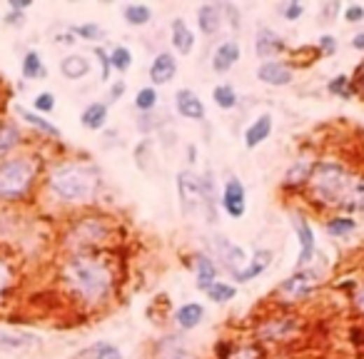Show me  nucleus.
<instances>
[{
  "mask_svg": "<svg viewBox=\"0 0 364 359\" xmlns=\"http://www.w3.org/2000/svg\"><path fill=\"white\" fill-rule=\"evenodd\" d=\"M63 292L83 309L108 304L118 287V269L105 250L68 255L57 269Z\"/></svg>",
  "mask_w": 364,
  "mask_h": 359,
  "instance_id": "1",
  "label": "nucleus"
},
{
  "mask_svg": "<svg viewBox=\"0 0 364 359\" xmlns=\"http://www.w3.org/2000/svg\"><path fill=\"white\" fill-rule=\"evenodd\" d=\"M48 192L63 205H88L100 192V175L90 162L65 160L52 165L46 177Z\"/></svg>",
  "mask_w": 364,
  "mask_h": 359,
  "instance_id": "2",
  "label": "nucleus"
},
{
  "mask_svg": "<svg viewBox=\"0 0 364 359\" xmlns=\"http://www.w3.org/2000/svg\"><path fill=\"white\" fill-rule=\"evenodd\" d=\"M352 183L354 175L342 162L322 160V162L314 165L307 190L314 202H319L322 207H344L349 190H352Z\"/></svg>",
  "mask_w": 364,
  "mask_h": 359,
  "instance_id": "3",
  "label": "nucleus"
},
{
  "mask_svg": "<svg viewBox=\"0 0 364 359\" xmlns=\"http://www.w3.org/2000/svg\"><path fill=\"white\" fill-rule=\"evenodd\" d=\"M40 162L33 155H13L0 162V202H23L38 185Z\"/></svg>",
  "mask_w": 364,
  "mask_h": 359,
  "instance_id": "4",
  "label": "nucleus"
},
{
  "mask_svg": "<svg viewBox=\"0 0 364 359\" xmlns=\"http://www.w3.org/2000/svg\"><path fill=\"white\" fill-rule=\"evenodd\" d=\"M113 239V223L110 217H92L83 215L70 223V227L63 234V247L68 255L80 252H100Z\"/></svg>",
  "mask_w": 364,
  "mask_h": 359,
  "instance_id": "5",
  "label": "nucleus"
},
{
  "mask_svg": "<svg viewBox=\"0 0 364 359\" xmlns=\"http://www.w3.org/2000/svg\"><path fill=\"white\" fill-rule=\"evenodd\" d=\"M302 322L300 317L295 314H287V312H279L272 314V317L262 319L260 325H257L255 335H257V342H287L292 337L300 332Z\"/></svg>",
  "mask_w": 364,
  "mask_h": 359,
  "instance_id": "6",
  "label": "nucleus"
},
{
  "mask_svg": "<svg viewBox=\"0 0 364 359\" xmlns=\"http://www.w3.org/2000/svg\"><path fill=\"white\" fill-rule=\"evenodd\" d=\"M317 277L319 274L314 272V269H295V272L290 274V277L282 282V285H277V290H274V295L285 297L287 302H297V300H304V297H309L314 292V285H317Z\"/></svg>",
  "mask_w": 364,
  "mask_h": 359,
  "instance_id": "7",
  "label": "nucleus"
},
{
  "mask_svg": "<svg viewBox=\"0 0 364 359\" xmlns=\"http://www.w3.org/2000/svg\"><path fill=\"white\" fill-rule=\"evenodd\" d=\"M292 227L297 232V242H300V255H297L295 269H307L312 265L314 255H317V237L309 225V220L300 212H292Z\"/></svg>",
  "mask_w": 364,
  "mask_h": 359,
  "instance_id": "8",
  "label": "nucleus"
},
{
  "mask_svg": "<svg viewBox=\"0 0 364 359\" xmlns=\"http://www.w3.org/2000/svg\"><path fill=\"white\" fill-rule=\"evenodd\" d=\"M212 255H215L212 260H217L232 277L237 272H242L247 260H250L247 252L239 245H234V242H230L227 237H212Z\"/></svg>",
  "mask_w": 364,
  "mask_h": 359,
  "instance_id": "9",
  "label": "nucleus"
},
{
  "mask_svg": "<svg viewBox=\"0 0 364 359\" xmlns=\"http://www.w3.org/2000/svg\"><path fill=\"white\" fill-rule=\"evenodd\" d=\"M220 205H222V210L227 212V217H232V220L245 217V212H247V188L242 185L239 177H227V183H225V188H222Z\"/></svg>",
  "mask_w": 364,
  "mask_h": 359,
  "instance_id": "10",
  "label": "nucleus"
},
{
  "mask_svg": "<svg viewBox=\"0 0 364 359\" xmlns=\"http://www.w3.org/2000/svg\"><path fill=\"white\" fill-rule=\"evenodd\" d=\"M257 80L272 87L290 85L292 80H295V68L290 63H285V60H265L257 68Z\"/></svg>",
  "mask_w": 364,
  "mask_h": 359,
  "instance_id": "11",
  "label": "nucleus"
},
{
  "mask_svg": "<svg viewBox=\"0 0 364 359\" xmlns=\"http://www.w3.org/2000/svg\"><path fill=\"white\" fill-rule=\"evenodd\" d=\"M287 50V43L282 35H277L272 28H260L255 38V52L260 60H272L279 52Z\"/></svg>",
  "mask_w": 364,
  "mask_h": 359,
  "instance_id": "12",
  "label": "nucleus"
},
{
  "mask_svg": "<svg viewBox=\"0 0 364 359\" xmlns=\"http://www.w3.org/2000/svg\"><path fill=\"white\" fill-rule=\"evenodd\" d=\"M175 110H177V115H182L185 120H195V122L205 120V115H207L200 95L190 90V87H182V90L175 92Z\"/></svg>",
  "mask_w": 364,
  "mask_h": 359,
  "instance_id": "13",
  "label": "nucleus"
},
{
  "mask_svg": "<svg viewBox=\"0 0 364 359\" xmlns=\"http://www.w3.org/2000/svg\"><path fill=\"white\" fill-rule=\"evenodd\" d=\"M314 162L309 155H302L292 162V167L287 170L285 180H282V188L285 190H300V188H307L309 177H312V170H314Z\"/></svg>",
  "mask_w": 364,
  "mask_h": 359,
  "instance_id": "14",
  "label": "nucleus"
},
{
  "mask_svg": "<svg viewBox=\"0 0 364 359\" xmlns=\"http://www.w3.org/2000/svg\"><path fill=\"white\" fill-rule=\"evenodd\" d=\"M237 60H239L237 40H225V43H220V45L215 48V52H212V70H215L217 75H225L237 65Z\"/></svg>",
  "mask_w": 364,
  "mask_h": 359,
  "instance_id": "15",
  "label": "nucleus"
},
{
  "mask_svg": "<svg viewBox=\"0 0 364 359\" xmlns=\"http://www.w3.org/2000/svg\"><path fill=\"white\" fill-rule=\"evenodd\" d=\"M272 257H274L272 250H257L255 255L247 260L245 269L234 274V279H237L239 285H242V282H252V279L262 277V274L270 269V265H272Z\"/></svg>",
  "mask_w": 364,
  "mask_h": 359,
  "instance_id": "16",
  "label": "nucleus"
},
{
  "mask_svg": "<svg viewBox=\"0 0 364 359\" xmlns=\"http://www.w3.org/2000/svg\"><path fill=\"white\" fill-rule=\"evenodd\" d=\"M192 267H195V287L207 292L217 282V262L210 255H202V252H200V255H195Z\"/></svg>",
  "mask_w": 364,
  "mask_h": 359,
  "instance_id": "17",
  "label": "nucleus"
},
{
  "mask_svg": "<svg viewBox=\"0 0 364 359\" xmlns=\"http://www.w3.org/2000/svg\"><path fill=\"white\" fill-rule=\"evenodd\" d=\"M177 73V60L172 52H158L150 65V80H153V85H165L175 78Z\"/></svg>",
  "mask_w": 364,
  "mask_h": 359,
  "instance_id": "18",
  "label": "nucleus"
},
{
  "mask_svg": "<svg viewBox=\"0 0 364 359\" xmlns=\"http://www.w3.org/2000/svg\"><path fill=\"white\" fill-rule=\"evenodd\" d=\"M267 352L260 342H245V344H225L217 347V359H265Z\"/></svg>",
  "mask_w": 364,
  "mask_h": 359,
  "instance_id": "19",
  "label": "nucleus"
},
{
  "mask_svg": "<svg viewBox=\"0 0 364 359\" xmlns=\"http://www.w3.org/2000/svg\"><path fill=\"white\" fill-rule=\"evenodd\" d=\"M23 145V132L15 122H8V120H0V162L8 157H13L18 148Z\"/></svg>",
  "mask_w": 364,
  "mask_h": 359,
  "instance_id": "20",
  "label": "nucleus"
},
{
  "mask_svg": "<svg viewBox=\"0 0 364 359\" xmlns=\"http://www.w3.org/2000/svg\"><path fill=\"white\" fill-rule=\"evenodd\" d=\"M270 135H272V115L265 113V115H260L257 120H252V125L245 130V148L247 150L260 148V145L265 143Z\"/></svg>",
  "mask_w": 364,
  "mask_h": 359,
  "instance_id": "21",
  "label": "nucleus"
},
{
  "mask_svg": "<svg viewBox=\"0 0 364 359\" xmlns=\"http://www.w3.org/2000/svg\"><path fill=\"white\" fill-rule=\"evenodd\" d=\"M202 319H205V307L200 302H185L175 312V325H177V330H182V332H190V330H195V327H200L202 325Z\"/></svg>",
  "mask_w": 364,
  "mask_h": 359,
  "instance_id": "22",
  "label": "nucleus"
},
{
  "mask_svg": "<svg viewBox=\"0 0 364 359\" xmlns=\"http://www.w3.org/2000/svg\"><path fill=\"white\" fill-rule=\"evenodd\" d=\"M225 17H222V8L217 3H207V6L197 8V28L202 35H215L222 28Z\"/></svg>",
  "mask_w": 364,
  "mask_h": 359,
  "instance_id": "23",
  "label": "nucleus"
},
{
  "mask_svg": "<svg viewBox=\"0 0 364 359\" xmlns=\"http://www.w3.org/2000/svg\"><path fill=\"white\" fill-rule=\"evenodd\" d=\"M172 33V48H175L180 55H190L195 50V33L190 30V25L182 20V17H175L170 25Z\"/></svg>",
  "mask_w": 364,
  "mask_h": 359,
  "instance_id": "24",
  "label": "nucleus"
},
{
  "mask_svg": "<svg viewBox=\"0 0 364 359\" xmlns=\"http://www.w3.org/2000/svg\"><path fill=\"white\" fill-rule=\"evenodd\" d=\"M108 115H110L108 103L95 100V103H90L80 113V122H83V127H88V130H103V127L108 125Z\"/></svg>",
  "mask_w": 364,
  "mask_h": 359,
  "instance_id": "25",
  "label": "nucleus"
},
{
  "mask_svg": "<svg viewBox=\"0 0 364 359\" xmlns=\"http://www.w3.org/2000/svg\"><path fill=\"white\" fill-rule=\"evenodd\" d=\"M60 73H63L68 80L85 78V75L90 73V60H88L85 55H80V52L68 55V57H63V63H60Z\"/></svg>",
  "mask_w": 364,
  "mask_h": 359,
  "instance_id": "26",
  "label": "nucleus"
},
{
  "mask_svg": "<svg viewBox=\"0 0 364 359\" xmlns=\"http://www.w3.org/2000/svg\"><path fill=\"white\" fill-rule=\"evenodd\" d=\"M158 359H192V354L182 344V339L170 335L158 342Z\"/></svg>",
  "mask_w": 364,
  "mask_h": 359,
  "instance_id": "27",
  "label": "nucleus"
},
{
  "mask_svg": "<svg viewBox=\"0 0 364 359\" xmlns=\"http://www.w3.org/2000/svg\"><path fill=\"white\" fill-rule=\"evenodd\" d=\"M20 73H23V78H28V80L46 78L48 68H46V63H43V57H40L38 50H28V52H25L23 60H20Z\"/></svg>",
  "mask_w": 364,
  "mask_h": 359,
  "instance_id": "28",
  "label": "nucleus"
},
{
  "mask_svg": "<svg viewBox=\"0 0 364 359\" xmlns=\"http://www.w3.org/2000/svg\"><path fill=\"white\" fill-rule=\"evenodd\" d=\"M122 17L132 28H143V25H148L153 20V10H150V6H143V3H127L122 8Z\"/></svg>",
  "mask_w": 364,
  "mask_h": 359,
  "instance_id": "29",
  "label": "nucleus"
},
{
  "mask_svg": "<svg viewBox=\"0 0 364 359\" xmlns=\"http://www.w3.org/2000/svg\"><path fill=\"white\" fill-rule=\"evenodd\" d=\"M78 359H125L120 347H115L113 342H95L88 349L78 354Z\"/></svg>",
  "mask_w": 364,
  "mask_h": 359,
  "instance_id": "30",
  "label": "nucleus"
},
{
  "mask_svg": "<svg viewBox=\"0 0 364 359\" xmlns=\"http://www.w3.org/2000/svg\"><path fill=\"white\" fill-rule=\"evenodd\" d=\"M325 227H327V232H330L332 237L342 239V237H347V234H352L354 230H357V223H354L349 215H335V217L327 220Z\"/></svg>",
  "mask_w": 364,
  "mask_h": 359,
  "instance_id": "31",
  "label": "nucleus"
},
{
  "mask_svg": "<svg viewBox=\"0 0 364 359\" xmlns=\"http://www.w3.org/2000/svg\"><path fill=\"white\" fill-rule=\"evenodd\" d=\"M212 100H215V105L220 110H232V108H237V103H239L237 92H234V87L230 85V83H220V85H215V90H212Z\"/></svg>",
  "mask_w": 364,
  "mask_h": 359,
  "instance_id": "32",
  "label": "nucleus"
},
{
  "mask_svg": "<svg viewBox=\"0 0 364 359\" xmlns=\"http://www.w3.org/2000/svg\"><path fill=\"white\" fill-rule=\"evenodd\" d=\"M20 118H23L25 122H28V125H33L38 132H43L46 137H52V140H57V137H60V130H57V127L52 125L50 120L43 118V115L30 113V110H20Z\"/></svg>",
  "mask_w": 364,
  "mask_h": 359,
  "instance_id": "33",
  "label": "nucleus"
},
{
  "mask_svg": "<svg viewBox=\"0 0 364 359\" xmlns=\"http://www.w3.org/2000/svg\"><path fill=\"white\" fill-rule=\"evenodd\" d=\"M205 295L210 297L215 304H225V302H230V300H234V297H237V287L230 285V282H225V279H217L215 285H212L210 290L205 292Z\"/></svg>",
  "mask_w": 364,
  "mask_h": 359,
  "instance_id": "34",
  "label": "nucleus"
},
{
  "mask_svg": "<svg viewBox=\"0 0 364 359\" xmlns=\"http://www.w3.org/2000/svg\"><path fill=\"white\" fill-rule=\"evenodd\" d=\"M13 285H15V267H13L10 260L0 252V302H3V297L10 292Z\"/></svg>",
  "mask_w": 364,
  "mask_h": 359,
  "instance_id": "35",
  "label": "nucleus"
},
{
  "mask_svg": "<svg viewBox=\"0 0 364 359\" xmlns=\"http://www.w3.org/2000/svg\"><path fill=\"white\" fill-rule=\"evenodd\" d=\"M158 90H155L153 85H148V87H140L137 90V95H135V108L140 110L143 115H148V113H153L155 108H158Z\"/></svg>",
  "mask_w": 364,
  "mask_h": 359,
  "instance_id": "36",
  "label": "nucleus"
},
{
  "mask_svg": "<svg viewBox=\"0 0 364 359\" xmlns=\"http://www.w3.org/2000/svg\"><path fill=\"white\" fill-rule=\"evenodd\" d=\"M110 65H113V70H118L120 75H125L127 70L132 68V52L130 48L125 45H118L110 50Z\"/></svg>",
  "mask_w": 364,
  "mask_h": 359,
  "instance_id": "37",
  "label": "nucleus"
},
{
  "mask_svg": "<svg viewBox=\"0 0 364 359\" xmlns=\"http://www.w3.org/2000/svg\"><path fill=\"white\" fill-rule=\"evenodd\" d=\"M38 339L30 335H10V332H0V347L3 349H28Z\"/></svg>",
  "mask_w": 364,
  "mask_h": 359,
  "instance_id": "38",
  "label": "nucleus"
},
{
  "mask_svg": "<svg viewBox=\"0 0 364 359\" xmlns=\"http://www.w3.org/2000/svg\"><path fill=\"white\" fill-rule=\"evenodd\" d=\"M327 90H330V95L344 97V100H349V97L354 95V92H352V80H349V75H335V78L327 83Z\"/></svg>",
  "mask_w": 364,
  "mask_h": 359,
  "instance_id": "39",
  "label": "nucleus"
},
{
  "mask_svg": "<svg viewBox=\"0 0 364 359\" xmlns=\"http://www.w3.org/2000/svg\"><path fill=\"white\" fill-rule=\"evenodd\" d=\"M344 207H349V210H364V177H354Z\"/></svg>",
  "mask_w": 364,
  "mask_h": 359,
  "instance_id": "40",
  "label": "nucleus"
},
{
  "mask_svg": "<svg viewBox=\"0 0 364 359\" xmlns=\"http://www.w3.org/2000/svg\"><path fill=\"white\" fill-rule=\"evenodd\" d=\"M70 33L75 35L78 40H100L103 38V28L95 23H83V25H73Z\"/></svg>",
  "mask_w": 364,
  "mask_h": 359,
  "instance_id": "41",
  "label": "nucleus"
},
{
  "mask_svg": "<svg viewBox=\"0 0 364 359\" xmlns=\"http://www.w3.org/2000/svg\"><path fill=\"white\" fill-rule=\"evenodd\" d=\"M33 110L38 115H43V118H46L48 113H52V110H55V95H52V92H38V95H35V100H33Z\"/></svg>",
  "mask_w": 364,
  "mask_h": 359,
  "instance_id": "42",
  "label": "nucleus"
},
{
  "mask_svg": "<svg viewBox=\"0 0 364 359\" xmlns=\"http://www.w3.org/2000/svg\"><path fill=\"white\" fill-rule=\"evenodd\" d=\"M279 13L285 15V20H300L304 15V6L297 3V0H290V3H285V6L279 8Z\"/></svg>",
  "mask_w": 364,
  "mask_h": 359,
  "instance_id": "43",
  "label": "nucleus"
},
{
  "mask_svg": "<svg viewBox=\"0 0 364 359\" xmlns=\"http://www.w3.org/2000/svg\"><path fill=\"white\" fill-rule=\"evenodd\" d=\"M340 13H342V3H340V0H330V3H325V6H322V10H319V17H322L325 23H332V20H335Z\"/></svg>",
  "mask_w": 364,
  "mask_h": 359,
  "instance_id": "44",
  "label": "nucleus"
},
{
  "mask_svg": "<svg viewBox=\"0 0 364 359\" xmlns=\"http://www.w3.org/2000/svg\"><path fill=\"white\" fill-rule=\"evenodd\" d=\"M317 52L319 55H335L337 52V40L335 35H322L317 43Z\"/></svg>",
  "mask_w": 364,
  "mask_h": 359,
  "instance_id": "45",
  "label": "nucleus"
},
{
  "mask_svg": "<svg viewBox=\"0 0 364 359\" xmlns=\"http://www.w3.org/2000/svg\"><path fill=\"white\" fill-rule=\"evenodd\" d=\"M344 20H347L349 25H357L364 20V8L357 6V3H352V6L344 8Z\"/></svg>",
  "mask_w": 364,
  "mask_h": 359,
  "instance_id": "46",
  "label": "nucleus"
},
{
  "mask_svg": "<svg viewBox=\"0 0 364 359\" xmlns=\"http://www.w3.org/2000/svg\"><path fill=\"white\" fill-rule=\"evenodd\" d=\"M222 17H225V20H230V25H232L234 30L239 28V10L237 8L232 6V3H222Z\"/></svg>",
  "mask_w": 364,
  "mask_h": 359,
  "instance_id": "47",
  "label": "nucleus"
},
{
  "mask_svg": "<svg viewBox=\"0 0 364 359\" xmlns=\"http://www.w3.org/2000/svg\"><path fill=\"white\" fill-rule=\"evenodd\" d=\"M95 55L100 57V68H103V83H108V80H110V70H113V65H110V52H105L103 48H95Z\"/></svg>",
  "mask_w": 364,
  "mask_h": 359,
  "instance_id": "48",
  "label": "nucleus"
},
{
  "mask_svg": "<svg viewBox=\"0 0 364 359\" xmlns=\"http://www.w3.org/2000/svg\"><path fill=\"white\" fill-rule=\"evenodd\" d=\"M125 83H122V80H115V83H113V87H110V100H113V103H115V100H120V97H122V95H125Z\"/></svg>",
  "mask_w": 364,
  "mask_h": 359,
  "instance_id": "49",
  "label": "nucleus"
},
{
  "mask_svg": "<svg viewBox=\"0 0 364 359\" xmlns=\"http://www.w3.org/2000/svg\"><path fill=\"white\" fill-rule=\"evenodd\" d=\"M352 304L359 314H364V285L357 287V292H354V297H352Z\"/></svg>",
  "mask_w": 364,
  "mask_h": 359,
  "instance_id": "50",
  "label": "nucleus"
},
{
  "mask_svg": "<svg viewBox=\"0 0 364 359\" xmlns=\"http://www.w3.org/2000/svg\"><path fill=\"white\" fill-rule=\"evenodd\" d=\"M25 23V15H23V13H15V10H13V13H8V15H6V25H13V28H18V25H23Z\"/></svg>",
  "mask_w": 364,
  "mask_h": 359,
  "instance_id": "51",
  "label": "nucleus"
},
{
  "mask_svg": "<svg viewBox=\"0 0 364 359\" xmlns=\"http://www.w3.org/2000/svg\"><path fill=\"white\" fill-rule=\"evenodd\" d=\"M8 3H10V10H15V13H23L33 6V0H8Z\"/></svg>",
  "mask_w": 364,
  "mask_h": 359,
  "instance_id": "52",
  "label": "nucleus"
},
{
  "mask_svg": "<svg viewBox=\"0 0 364 359\" xmlns=\"http://www.w3.org/2000/svg\"><path fill=\"white\" fill-rule=\"evenodd\" d=\"M57 43H65V45H75V43H78V38H75L73 33H63V35H57Z\"/></svg>",
  "mask_w": 364,
  "mask_h": 359,
  "instance_id": "53",
  "label": "nucleus"
},
{
  "mask_svg": "<svg viewBox=\"0 0 364 359\" xmlns=\"http://www.w3.org/2000/svg\"><path fill=\"white\" fill-rule=\"evenodd\" d=\"M352 48L354 50H364V33H357L352 38Z\"/></svg>",
  "mask_w": 364,
  "mask_h": 359,
  "instance_id": "54",
  "label": "nucleus"
}]
</instances>
